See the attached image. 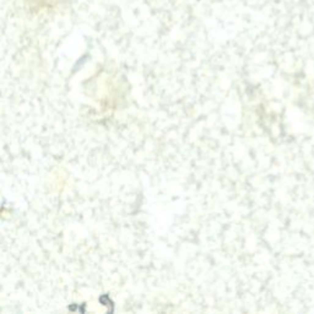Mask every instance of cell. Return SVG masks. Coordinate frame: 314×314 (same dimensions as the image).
<instances>
[]
</instances>
